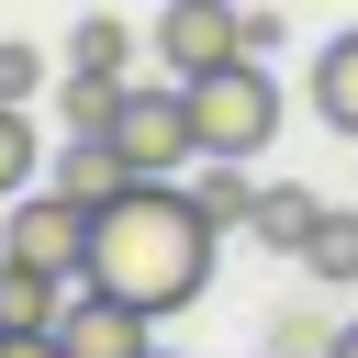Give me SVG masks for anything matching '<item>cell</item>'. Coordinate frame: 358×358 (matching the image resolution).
I'll return each instance as SVG.
<instances>
[{"label": "cell", "instance_id": "11", "mask_svg": "<svg viewBox=\"0 0 358 358\" xmlns=\"http://www.w3.org/2000/svg\"><path fill=\"white\" fill-rule=\"evenodd\" d=\"M313 123H336V134H358V22L313 45Z\"/></svg>", "mask_w": 358, "mask_h": 358}, {"label": "cell", "instance_id": "15", "mask_svg": "<svg viewBox=\"0 0 358 358\" xmlns=\"http://www.w3.org/2000/svg\"><path fill=\"white\" fill-rule=\"evenodd\" d=\"M302 268H313V280H358V213H324L313 246H302Z\"/></svg>", "mask_w": 358, "mask_h": 358}, {"label": "cell", "instance_id": "20", "mask_svg": "<svg viewBox=\"0 0 358 358\" xmlns=\"http://www.w3.org/2000/svg\"><path fill=\"white\" fill-rule=\"evenodd\" d=\"M145 358H179V347H145Z\"/></svg>", "mask_w": 358, "mask_h": 358}, {"label": "cell", "instance_id": "17", "mask_svg": "<svg viewBox=\"0 0 358 358\" xmlns=\"http://www.w3.org/2000/svg\"><path fill=\"white\" fill-rule=\"evenodd\" d=\"M0 358H67V347H56V324H45V336H0Z\"/></svg>", "mask_w": 358, "mask_h": 358}, {"label": "cell", "instance_id": "4", "mask_svg": "<svg viewBox=\"0 0 358 358\" xmlns=\"http://www.w3.org/2000/svg\"><path fill=\"white\" fill-rule=\"evenodd\" d=\"M0 257H22L45 280H90V201H67L56 179L22 190V201H0Z\"/></svg>", "mask_w": 358, "mask_h": 358}, {"label": "cell", "instance_id": "16", "mask_svg": "<svg viewBox=\"0 0 358 358\" xmlns=\"http://www.w3.org/2000/svg\"><path fill=\"white\" fill-rule=\"evenodd\" d=\"M45 90V45H0V101H34Z\"/></svg>", "mask_w": 358, "mask_h": 358}, {"label": "cell", "instance_id": "2", "mask_svg": "<svg viewBox=\"0 0 358 358\" xmlns=\"http://www.w3.org/2000/svg\"><path fill=\"white\" fill-rule=\"evenodd\" d=\"M280 78H268V56H235V67H213V78H190V123H201V157H268L280 145Z\"/></svg>", "mask_w": 358, "mask_h": 358}, {"label": "cell", "instance_id": "12", "mask_svg": "<svg viewBox=\"0 0 358 358\" xmlns=\"http://www.w3.org/2000/svg\"><path fill=\"white\" fill-rule=\"evenodd\" d=\"M190 201H201V213H213V224H224V235H235V224H246V213H257V179H246V168H235V157H201V168H190Z\"/></svg>", "mask_w": 358, "mask_h": 358}, {"label": "cell", "instance_id": "9", "mask_svg": "<svg viewBox=\"0 0 358 358\" xmlns=\"http://www.w3.org/2000/svg\"><path fill=\"white\" fill-rule=\"evenodd\" d=\"M313 224H324V201H313V190H291V179H257V213H246V235H257V246L302 257V246H313Z\"/></svg>", "mask_w": 358, "mask_h": 358}, {"label": "cell", "instance_id": "18", "mask_svg": "<svg viewBox=\"0 0 358 358\" xmlns=\"http://www.w3.org/2000/svg\"><path fill=\"white\" fill-rule=\"evenodd\" d=\"M324 358H358V324H336V347H324Z\"/></svg>", "mask_w": 358, "mask_h": 358}, {"label": "cell", "instance_id": "5", "mask_svg": "<svg viewBox=\"0 0 358 358\" xmlns=\"http://www.w3.org/2000/svg\"><path fill=\"white\" fill-rule=\"evenodd\" d=\"M246 56V11L235 0H168L157 11V78H213V67H235Z\"/></svg>", "mask_w": 358, "mask_h": 358}, {"label": "cell", "instance_id": "1", "mask_svg": "<svg viewBox=\"0 0 358 358\" xmlns=\"http://www.w3.org/2000/svg\"><path fill=\"white\" fill-rule=\"evenodd\" d=\"M213 246H224V224L190 201V179H134L123 201L90 213V280L145 302L157 324L213 291Z\"/></svg>", "mask_w": 358, "mask_h": 358}, {"label": "cell", "instance_id": "8", "mask_svg": "<svg viewBox=\"0 0 358 358\" xmlns=\"http://www.w3.org/2000/svg\"><path fill=\"white\" fill-rule=\"evenodd\" d=\"M123 101H134V67H67V78H56L67 134H112V123H123Z\"/></svg>", "mask_w": 358, "mask_h": 358}, {"label": "cell", "instance_id": "14", "mask_svg": "<svg viewBox=\"0 0 358 358\" xmlns=\"http://www.w3.org/2000/svg\"><path fill=\"white\" fill-rule=\"evenodd\" d=\"M67 67H134V22H123V11H90V22L67 34Z\"/></svg>", "mask_w": 358, "mask_h": 358}, {"label": "cell", "instance_id": "13", "mask_svg": "<svg viewBox=\"0 0 358 358\" xmlns=\"http://www.w3.org/2000/svg\"><path fill=\"white\" fill-rule=\"evenodd\" d=\"M34 168H45V134H34V112H22V101H0V201H22V190H34Z\"/></svg>", "mask_w": 358, "mask_h": 358}, {"label": "cell", "instance_id": "7", "mask_svg": "<svg viewBox=\"0 0 358 358\" xmlns=\"http://www.w3.org/2000/svg\"><path fill=\"white\" fill-rule=\"evenodd\" d=\"M45 179H56L67 201H90V213H101V201H123V190H134V157H123L112 134H67V157H56Z\"/></svg>", "mask_w": 358, "mask_h": 358}, {"label": "cell", "instance_id": "19", "mask_svg": "<svg viewBox=\"0 0 358 358\" xmlns=\"http://www.w3.org/2000/svg\"><path fill=\"white\" fill-rule=\"evenodd\" d=\"M268 358H324V347H268Z\"/></svg>", "mask_w": 358, "mask_h": 358}, {"label": "cell", "instance_id": "3", "mask_svg": "<svg viewBox=\"0 0 358 358\" xmlns=\"http://www.w3.org/2000/svg\"><path fill=\"white\" fill-rule=\"evenodd\" d=\"M112 145L134 157V179H190V168H201V123H190V90H179V78H134V101H123Z\"/></svg>", "mask_w": 358, "mask_h": 358}, {"label": "cell", "instance_id": "10", "mask_svg": "<svg viewBox=\"0 0 358 358\" xmlns=\"http://www.w3.org/2000/svg\"><path fill=\"white\" fill-rule=\"evenodd\" d=\"M67 291H78V280H45V268L0 257V336H45V324L67 313Z\"/></svg>", "mask_w": 358, "mask_h": 358}, {"label": "cell", "instance_id": "6", "mask_svg": "<svg viewBox=\"0 0 358 358\" xmlns=\"http://www.w3.org/2000/svg\"><path fill=\"white\" fill-rule=\"evenodd\" d=\"M56 347H67V358H145V347H157V313L123 302V291H101V280H78L67 313H56Z\"/></svg>", "mask_w": 358, "mask_h": 358}]
</instances>
